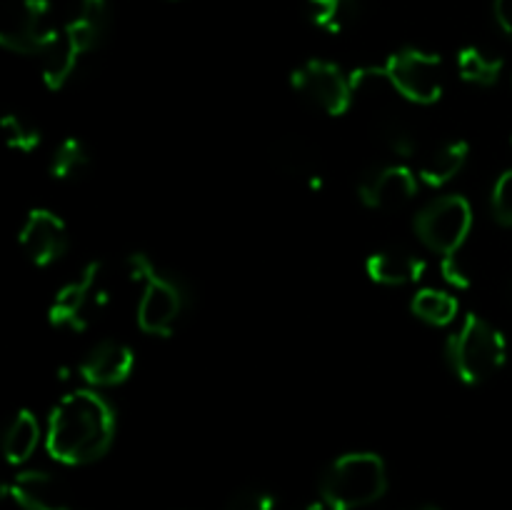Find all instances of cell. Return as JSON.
I'll use <instances>...</instances> for the list:
<instances>
[{"instance_id":"cell-1","label":"cell","mask_w":512,"mask_h":510,"mask_svg":"<svg viewBox=\"0 0 512 510\" xmlns=\"http://www.w3.org/2000/svg\"><path fill=\"white\" fill-rule=\"evenodd\" d=\"M115 438L113 405L93 388L70 390L55 403L45 428L50 458L65 465H88L103 458Z\"/></svg>"},{"instance_id":"cell-2","label":"cell","mask_w":512,"mask_h":510,"mask_svg":"<svg viewBox=\"0 0 512 510\" xmlns=\"http://www.w3.org/2000/svg\"><path fill=\"white\" fill-rule=\"evenodd\" d=\"M388 490V470L375 453H345L320 478V500L330 510H360Z\"/></svg>"},{"instance_id":"cell-3","label":"cell","mask_w":512,"mask_h":510,"mask_svg":"<svg viewBox=\"0 0 512 510\" xmlns=\"http://www.w3.org/2000/svg\"><path fill=\"white\" fill-rule=\"evenodd\" d=\"M128 273L143 285L138 300V325L143 333L168 338L175 333L185 310V285L175 275L165 273L148 255L135 253L128 258Z\"/></svg>"},{"instance_id":"cell-4","label":"cell","mask_w":512,"mask_h":510,"mask_svg":"<svg viewBox=\"0 0 512 510\" xmlns=\"http://www.w3.org/2000/svg\"><path fill=\"white\" fill-rule=\"evenodd\" d=\"M448 363L463 383L480 385L493 378L508 358L505 335L480 315L468 313L445 343Z\"/></svg>"},{"instance_id":"cell-5","label":"cell","mask_w":512,"mask_h":510,"mask_svg":"<svg viewBox=\"0 0 512 510\" xmlns=\"http://www.w3.org/2000/svg\"><path fill=\"white\" fill-rule=\"evenodd\" d=\"M415 235L428 250L443 255L458 253L473 230V205L465 195H440L415 215Z\"/></svg>"},{"instance_id":"cell-6","label":"cell","mask_w":512,"mask_h":510,"mask_svg":"<svg viewBox=\"0 0 512 510\" xmlns=\"http://www.w3.org/2000/svg\"><path fill=\"white\" fill-rule=\"evenodd\" d=\"M390 88L415 105H433L443 95V58L420 48H403L383 65Z\"/></svg>"},{"instance_id":"cell-7","label":"cell","mask_w":512,"mask_h":510,"mask_svg":"<svg viewBox=\"0 0 512 510\" xmlns=\"http://www.w3.org/2000/svg\"><path fill=\"white\" fill-rule=\"evenodd\" d=\"M108 303V288L103 285V263L90 260L73 283L63 285L50 303L48 320L53 328L85 330L95 313Z\"/></svg>"},{"instance_id":"cell-8","label":"cell","mask_w":512,"mask_h":510,"mask_svg":"<svg viewBox=\"0 0 512 510\" xmlns=\"http://www.w3.org/2000/svg\"><path fill=\"white\" fill-rule=\"evenodd\" d=\"M295 93L328 115H345L353 105L355 90L350 75L328 60H308L290 75Z\"/></svg>"},{"instance_id":"cell-9","label":"cell","mask_w":512,"mask_h":510,"mask_svg":"<svg viewBox=\"0 0 512 510\" xmlns=\"http://www.w3.org/2000/svg\"><path fill=\"white\" fill-rule=\"evenodd\" d=\"M55 33L48 0H18L0 20V45L18 55H40Z\"/></svg>"},{"instance_id":"cell-10","label":"cell","mask_w":512,"mask_h":510,"mask_svg":"<svg viewBox=\"0 0 512 510\" xmlns=\"http://www.w3.org/2000/svg\"><path fill=\"white\" fill-rule=\"evenodd\" d=\"M18 243L30 263L45 268L63 258L68 250V228L53 210L33 208L20 225Z\"/></svg>"},{"instance_id":"cell-11","label":"cell","mask_w":512,"mask_h":510,"mask_svg":"<svg viewBox=\"0 0 512 510\" xmlns=\"http://www.w3.org/2000/svg\"><path fill=\"white\" fill-rule=\"evenodd\" d=\"M418 170L408 165H383L365 173L358 183V195L368 208L393 210L410 203L418 193Z\"/></svg>"},{"instance_id":"cell-12","label":"cell","mask_w":512,"mask_h":510,"mask_svg":"<svg viewBox=\"0 0 512 510\" xmlns=\"http://www.w3.org/2000/svg\"><path fill=\"white\" fill-rule=\"evenodd\" d=\"M135 368V353L128 343L115 338H105L95 343L85 353L78 373L90 388H113L125 383Z\"/></svg>"},{"instance_id":"cell-13","label":"cell","mask_w":512,"mask_h":510,"mask_svg":"<svg viewBox=\"0 0 512 510\" xmlns=\"http://www.w3.org/2000/svg\"><path fill=\"white\" fill-rule=\"evenodd\" d=\"M5 493L23 510H70L65 488L45 470H23L5 485Z\"/></svg>"},{"instance_id":"cell-14","label":"cell","mask_w":512,"mask_h":510,"mask_svg":"<svg viewBox=\"0 0 512 510\" xmlns=\"http://www.w3.org/2000/svg\"><path fill=\"white\" fill-rule=\"evenodd\" d=\"M365 273L370 275L373 283L395 288V285L418 283L425 275V263L418 255L408 253V250L388 248L378 250V253H373L365 260Z\"/></svg>"},{"instance_id":"cell-15","label":"cell","mask_w":512,"mask_h":510,"mask_svg":"<svg viewBox=\"0 0 512 510\" xmlns=\"http://www.w3.org/2000/svg\"><path fill=\"white\" fill-rule=\"evenodd\" d=\"M468 158L470 145L465 140H448L418 165L420 183H425L428 188H443L450 180L458 178Z\"/></svg>"},{"instance_id":"cell-16","label":"cell","mask_w":512,"mask_h":510,"mask_svg":"<svg viewBox=\"0 0 512 510\" xmlns=\"http://www.w3.org/2000/svg\"><path fill=\"white\" fill-rule=\"evenodd\" d=\"M38 58H40V75H43V83L48 85L50 90H60L65 83H68L70 75L75 73L83 53L75 48V43L70 40V35L65 33V30H58Z\"/></svg>"},{"instance_id":"cell-17","label":"cell","mask_w":512,"mask_h":510,"mask_svg":"<svg viewBox=\"0 0 512 510\" xmlns=\"http://www.w3.org/2000/svg\"><path fill=\"white\" fill-rule=\"evenodd\" d=\"M108 28V0H80L78 13L68 20L65 33L83 55L95 50Z\"/></svg>"},{"instance_id":"cell-18","label":"cell","mask_w":512,"mask_h":510,"mask_svg":"<svg viewBox=\"0 0 512 510\" xmlns=\"http://www.w3.org/2000/svg\"><path fill=\"white\" fill-rule=\"evenodd\" d=\"M275 163L290 178H300L310 185L313 190L323 188V178L318 173V158H315V150L305 143L303 138H283L275 145Z\"/></svg>"},{"instance_id":"cell-19","label":"cell","mask_w":512,"mask_h":510,"mask_svg":"<svg viewBox=\"0 0 512 510\" xmlns=\"http://www.w3.org/2000/svg\"><path fill=\"white\" fill-rule=\"evenodd\" d=\"M40 435H43V430H40V423L33 410H18L15 418L10 420L3 438V450L8 463L23 465L25 460H30V455L38 450Z\"/></svg>"},{"instance_id":"cell-20","label":"cell","mask_w":512,"mask_h":510,"mask_svg":"<svg viewBox=\"0 0 512 510\" xmlns=\"http://www.w3.org/2000/svg\"><path fill=\"white\" fill-rule=\"evenodd\" d=\"M458 308V298L440 288H420L413 295V300H410V310H413L415 318H420L428 325H435V328L453 323L458 318Z\"/></svg>"},{"instance_id":"cell-21","label":"cell","mask_w":512,"mask_h":510,"mask_svg":"<svg viewBox=\"0 0 512 510\" xmlns=\"http://www.w3.org/2000/svg\"><path fill=\"white\" fill-rule=\"evenodd\" d=\"M305 13L315 28L343 33L358 15V0H305Z\"/></svg>"},{"instance_id":"cell-22","label":"cell","mask_w":512,"mask_h":510,"mask_svg":"<svg viewBox=\"0 0 512 510\" xmlns=\"http://www.w3.org/2000/svg\"><path fill=\"white\" fill-rule=\"evenodd\" d=\"M458 73L465 83L480 85V88H490L500 80L503 73V60L488 55L485 50L468 45L458 53Z\"/></svg>"},{"instance_id":"cell-23","label":"cell","mask_w":512,"mask_h":510,"mask_svg":"<svg viewBox=\"0 0 512 510\" xmlns=\"http://www.w3.org/2000/svg\"><path fill=\"white\" fill-rule=\"evenodd\" d=\"M378 133L385 148L393 155H398V158H413L418 153V133H415V125L403 113H395V110L383 113V118L378 120Z\"/></svg>"},{"instance_id":"cell-24","label":"cell","mask_w":512,"mask_h":510,"mask_svg":"<svg viewBox=\"0 0 512 510\" xmlns=\"http://www.w3.org/2000/svg\"><path fill=\"white\" fill-rule=\"evenodd\" d=\"M88 163H90V155L83 140L65 138L63 143L55 148L53 158H50V175L58 180L78 178V175L88 168Z\"/></svg>"},{"instance_id":"cell-25","label":"cell","mask_w":512,"mask_h":510,"mask_svg":"<svg viewBox=\"0 0 512 510\" xmlns=\"http://www.w3.org/2000/svg\"><path fill=\"white\" fill-rule=\"evenodd\" d=\"M0 133H3V140L8 148L20 150V153H35L38 145L43 143V133L40 128H35L30 120H25L23 115H5L0 120Z\"/></svg>"},{"instance_id":"cell-26","label":"cell","mask_w":512,"mask_h":510,"mask_svg":"<svg viewBox=\"0 0 512 510\" xmlns=\"http://www.w3.org/2000/svg\"><path fill=\"white\" fill-rule=\"evenodd\" d=\"M490 208H493L495 220L505 228H512V170H505L493 185L490 195Z\"/></svg>"},{"instance_id":"cell-27","label":"cell","mask_w":512,"mask_h":510,"mask_svg":"<svg viewBox=\"0 0 512 510\" xmlns=\"http://www.w3.org/2000/svg\"><path fill=\"white\" fill-rule=\"evenodd\" d=\"M273 508H275V498L268 493V490L245 488L230 498L228 508L225 510H273Z\"/></svg>"},{"instance_id":"cell-28","label":"cell","mask_w":512,"mask_h":510,"mask_svg":"<svg viewBox=\"0 0 512 510\" xmlns=\"http://www.w3.org/2000/svg\"><path fill=\"white\" fill-rule=\"evenodd\" d=\"M440 275H443V280L448 285H453V288L458 290H468L470 288V275L468 270L460 265L458 255H443L440 258Z\"/></svg>"},{"instance_id":"cell-29","label":"cell","mask_w":512,"mask_h":510,"mask_svg":"<svg viewBox=\"0 0 512 510\" xmlns=\"http://www.w3.org/2000/svg\"><path fill=\"white\" fill-rule=\"evenodd\" d=\"M495 20H498L500 30L512 40V0H495L493 5Z\"/></svg>"},{"instance_id":"cell-30","label":"cell","mask_w":512,"mask_h":510,"mask_svg":"<svg viewBox=\"0 0 512 510\" xmlns=\"http://www.w3.org/2000/svg\"><path fill=\"white\" fill-rule=\"evenodd\" d=\"M303 510H330V508H328V505L323 503V500H318V503H310V505H305Z\"/></svg>"},{"instance_id":"cell-31","label":"cell","mask_w":512,"mask_h":510,"mask_svg":"<svg viewBox=\"0 0 512 510\" xmlns=\"http://www.w3.org/2000/svg\"><path fill=\"white\" fill-rule=\"evenodd\" d=\"M413 510H440V508H438V505L428 503V505H418V508H413Z\"/></svg>"},{"instance_id":"cell-32","label":"cell","mask_w":512,"mask_h":510,"mask_svg":"<svg viewBox=\"0 0 512 510\" xmlns=\"http://www.w3.org/2000/svg\"><path fill=\"white\" fill-rule=\"evenodd\" d=\"M508 170H512V138H510V145H508Z\"/></svg>"}]
</instances>
